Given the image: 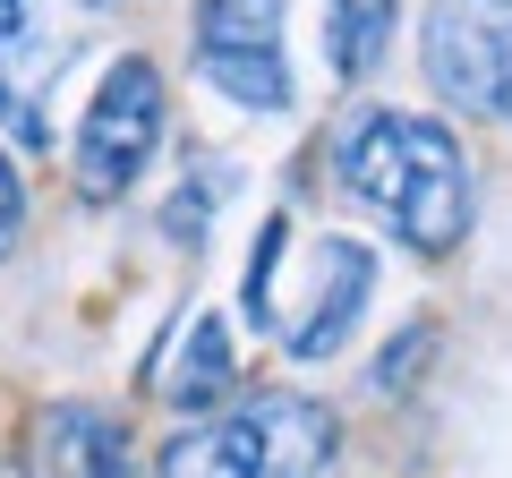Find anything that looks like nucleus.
Wrapping results in <instances>:
<instances>
[{"label": "nucleus", "instance_id": "11", "mask_svg": "<svg viewBox=\"0 0 512 478\" xmlns=\"http://www.w3.org/2000/svg\"><path fill=\"white\" fill-rule=\"evenodd\" d=\"M18 239H26V180H18V163L0 154V257H18Z\"/></svg>", "mask_w": 512, "mask_h": 478}, {"label": "nucleus", "instance_id": "7", "mask_svg": "<svg viewBox=\"0 0 512 478\" xmlns=\"http://www.w3.org/2000/svg\"><path fill=\"white\" fill-rule=\"evenodd\" d=\"M248 419L265 436V478H325L333 470L342 427H333L325 402H308V393H248Z\"/></svg>", "mask_w": 512, "mask_h": 478}, {"label": "nucleus", "instance_id": "3", "mask_svg": "<svg viewBox=\"0 0 512 478\" xmlns=\"http://www.w3.org/2000/svg\"><path fill=\"white\" fill-rule=\"evenodd\" d=\"M419 69L453 111L512 120V0H436L419 26Z\"/></svg>", "mask_w": 512, "mask_h": 478}, {"label": "nucleus", "instance_id": "12", "mask_svg": "<svg viewBox=\"0 0 512 478\" xmlns=\"http://www.w3.org/2000/svg\"><path fill=\"white\" fill-rule=\"evenodd\" d=\"M427 342H436L427 325H419V333H402V342H393V350L376 359V385H384V393H402V385H410V368H419V350H427Z\"/></svg>", "mask_w": 512, "mask_h": 478}, {"label": "nucleus", "instance_id": "5", "mask_svg": "<svg viewBox=\"0 0 512 478\" xmlns=\"http://www.w3.org/2000/svg\"><path fill=\"white\" fill-rule=\"evenodd\" d=\"M367 291H376V257H367L359 239L325 231L308 248V274H299V291L274 308V333L291 359H333V350L350 342V325H359Z\"/></svg>", "mask_w": 512, "mask_h": 478}, {"label": "nucleus", "instance_id": "8", "mask_svg": "<svg viewBox=\"0 0 512 478\" xmlns=\"http://www.w3.org/2000/svg\"><path fill=\"white\" fill-rule=\"evenodd\" d=\"M154 478H265V436H256L248 402H239V410H205V419H188L180 436L163 444Z\"/></svg>", "mask_w": 512, "mask_h": 478}, {"label": "nucleus", "instance_id": "1", "mask_svg": "<svg viewBox=\"0 0 512 478\" xmlns=\"http://www.w3.org/2000/svg\"><path fill=\"white\" fill-rule=\"evenodd\" d=\"M333 171L419 257H453L470 239V205H478L470 197V154L427 111H359L342 129V146H333Z\"/></svg>", "mask_w": 512, "mask_h": 478}, {"label": "nucleus", "instance_id": "9", "mask_svg": "<svg viewBox=\"0 0 512 478\" xmlns=\"http://www.w3.org/2000/svg\"><path fill=\"white\" fill-rule=\"evenodd\" d=\"M231 376H239V359H231V325L205 308V316H188L180 350L154 368V385H163V402H171V410H214L222 393H231Z\"/></svg>", "mask_w": 512, "mask_h": 478}, {"label": "nucleus", "instance_id": "2", "mask_svg": "<svg viewBox=\"0 0 512 478\" xmlns=\"http://www.w3.org/2000/svg\"><path fill=\"white\" fill-rule=\"evenodd\" d=\"M163 103H171L163 69H154L146 52H120L103 69L86 120H77V197L86 205H120L128 188H137V171L163 146Z\"/></svg>", "mask_w": 512, "mask_h": 478}, {"label": "nucleus", "instance_id": "14", "mask_svg": "<svg viewBox=\"0 0 512 478\" xmlns=\"http://www.w3.org/2000/svg\"><path fill=\"white\" fill-rule=\"evenodd\" d=\"M86 9H103V0H86Z\"/></svg>", "mask_w": 512, "mask_h": 478}, {"label": "nucleus", "instance_id": "6", "mask_svg": "<svg viewBox=\"0 0 512 478\" xmlns=\"http://www.w3.org/2000/svg\"><path fill=\"white\" fill-rule=\"evenodd\" d=\"M35 470L43 478H128V427L94 402H52L35 419Z\"/></svg>", "mask_w": 512, "mask_h": 478}, {"label": "nucleus", "instance_id": "4", "mask_svg": "<svg viewBox=\"0 0 512 478\" xmlns=\"http://www.w3.org/2000/svg\"><path fill=\"white\" fill-rule=\"evenodd\" d=\"M197 69L239 111H291L282 0H197Z\"/></svg>", "mask_w": 512, "mask_h": 478}, {"label": "nucleus", "instance_id": "10", "mask_svg": "<svg viewBox=\"0 0 512 478\" xmlns=\"http://www.w3.org/2000/svg\"><path fill=\"white\" fill-rule=\"evenodd\" d=\"M393 18L402 0H325V52H333V77H367L393 43Z\"/></svg>", "mask_w": 512, "mask_h": 478}, {"label": "nucleus", "instance_id": "13", "mask_svg": "<svg viewBox=\"0 0 512 478\" xmlns=\"http://www.w3.org/2000/svg\"><path fill=\"white\" fill-rule=\"evenodd\" d=\"M26 26H35V18H26V0H0V60L26 43Z\"/></svg>", "mask_w": 512, "mask_h": 478}]
</instances>
